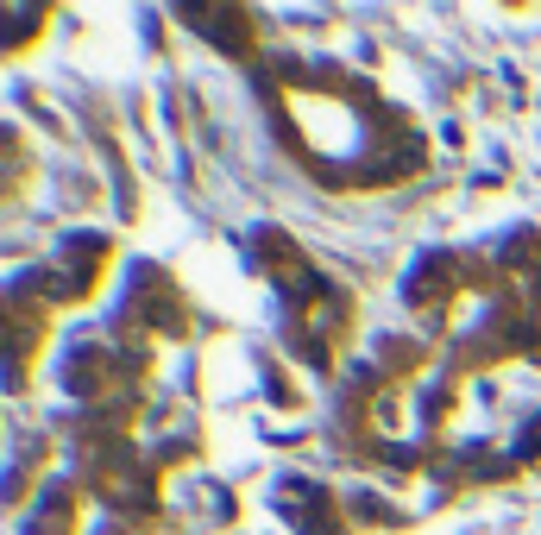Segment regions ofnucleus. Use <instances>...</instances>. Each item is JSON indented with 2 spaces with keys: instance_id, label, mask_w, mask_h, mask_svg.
Here are the masks:
<instances>
[{
  "instance_id": "obj_3",
  "label": "nucleus",
  "mask_w": 541,
  "mask_h": 535,
  "mask_svg": "<svg viewBox=\"0 0 541 535\" xmlns=\"http://www.w3.org/2000/svg\"><path fill=\"white\" fill-rule=\"evenodd\" d=\"M258 264H264L270 290H278V303H284V341L302 353V366L327 372L333 359H341V347L353 341V296L327 271H315L309 252L290 246L278 227L258 233Z\"/></svg>"
},
{
  "instance_id": "obj_1",
  "label": "nucleus",
  "mask_w": 541,
  "mask_h": 535,
  "mask_svg": "<svg viewBox=\"0 0 541 535\" xmlns=\"http://www.w3.org/2000/svg\"><path fill=\"white\" fill-rule=\"evenodd\" d=\"M410 315L441 341L447 378L541 359V227L498 246H435L403 278Z\"/></svg>"
},
{
  "instance_id": "obj_2",
  "label": "nucleus",
  "mask_w": 541,
  "mask_h": 535,
  "mask_svg": "<svg viewBox=\"0 0 541 535\" xmlns=\"http://www.w3.org/2000/svg\"><path fill=\"white\" fill-rule=\"evenodd\" d=\"M258 95L278 146L327 189H396L428 158L416 120L353 70L278 57L258 70Z\"/></svg>"
},
{
  "instance_id": "obj_5",
  "label": "nucleus",
  "mask_w": 541,
  "mask_h": 535,
  "mask_svg": "<svg viewBox=\"0 0 541 535\" xmlns=\"http://www.w3.org/2000/svg\"><path fill=\"white\" fill-rule=\"evenodd\" d=\"M20 177H26V152H20V139H7V126H0V202L13 195Z\"/></svg>"
},
{
  "instance_id": "obj_4",
  "label": "nucleus",
  "mask_w": 541,
  "mask_h": 535,
  "mask_svg": "<svg viewBox=\"0 0 541 535\" xmlns=\"http://www.w3.org/2000/svg\"><path fill=\"white\" fill-rule=\"evenodd\" d=\"M120 341L132 347H152V341H176L189 327V303L176 290V278H164L158 264H132V284L120 290V309L107 321Z\"/></svg>"
}]
</instances>
